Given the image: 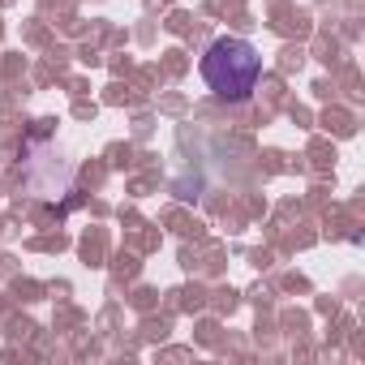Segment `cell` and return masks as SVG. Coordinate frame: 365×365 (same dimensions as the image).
Returning <instances> with one entry per match:
<instances>
[{"mask_svg":"<svg viewBox=\"0 0 365 365\" xmlns=\"http://www.w3.org/2000/svg\"><path fill=\"white\" fill-rule=\"evenodd\" d=\"M258 73H262V56L254 52V43H245V39H215L211 48H207V56H202V78H207V86L220 95V99H228V103H241V99H250L254 95V86H258Z\"/></svg>","mask_w":365,"mask_h":365,"instance_id":"cell-1","label":"cell"}]
</instances>
